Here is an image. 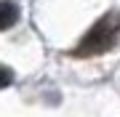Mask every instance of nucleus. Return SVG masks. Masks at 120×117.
Wrapping results in <instances>:
<instances>
[{
    "mask_svg": "<svg viewBox=\"0 0 120 117\" xmlns=\"http://www.w3.org/2000/svg\"><path fill=\"white\" fill-rule=\"evenodd\" d=\"M117 27H120V16H117L115 11H109L96 27H91V29H88V35L83 37L80 45H77V53H80V56H91V53L107 51V48L115 43Z\"/></svg>",
    "mask_w": 120,
    "mask_h": 117,
    "instance_id": "obj_1",
    "label": "nucleus"
},
{
    "mask_svg": "<svg viewBox=\"0 0 120 117\" xmlns=\"http://www.w3.org/2000/svg\"><path fill=\"white\" fill-rule=\"evenodd\" d=\"M19 21V5L13 0H0V29H11Z\"/></svg>",
    "mask_w": 120,
    "mask_h": 117,
    "instance_id": "obj_2",
    "label": "nucleus"
},
{
    "mask_svg": "<svg viewBox=\"0 0 120 117\" xmlns=\"http://www.w3.org/2000/svg\"><path fill=\"white\" fill-rule=\"evenodd\" d=\"M11 82H13V72L5 69V67H0V91H3V88H8Z\"/></svg>",
    "mask_w": 120,
    "mask_h": 117,
    "instance_id": "obj_3",
    "label": "nucleus"
}]
</instances>
